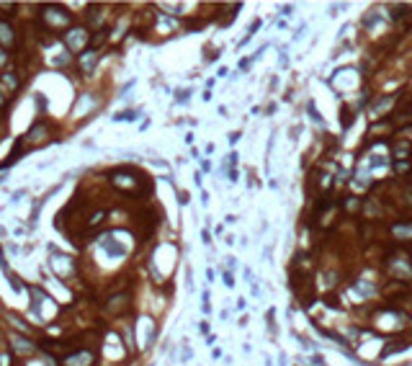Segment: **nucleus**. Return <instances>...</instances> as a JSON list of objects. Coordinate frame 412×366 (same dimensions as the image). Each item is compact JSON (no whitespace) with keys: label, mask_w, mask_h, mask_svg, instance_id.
<instances>
[{"label":"nucleus","mask_w":412,"mask_h":366,"mask_svg":"<svg viewBox=\"0 0 412 366\" xmlns=\"http://www.w3.org/2000/svg\"><path fill=\"white\" fill-rule=\"evenodd\" d=\"M41 34H52V31H60V29H67L72 23V16L70 11L60 8V6H44L41 8Z\"/></svg>","instance_id":"obj_1"},{"label":"nucleus","mask_w":412,"mask_h":366,"mask_svg":"<svg viewBox=\"0 0 412 366\" xmlns=\"http://www.w3.org/2000/svg\"><path fill=\"white\" fill-rule=\"evenodd\" d=\"M65 44L70 52H80L82 44H88V31L85 29H72L67 36H65Z\"/></svg>","instance_id":"obj_2"},{"label":"nucleus","mask_w":412,"mask_h":366,"mask_svg":"<svg viewBox=\"0 0 412 366\" xmlns=\"http://www.w3.org/2000/svg\"><path fill=\"white\" fill-rule=\"evenodd\" d=\"M93 353L91 351H80V353H75V356H70V358H65V366H91L93 363Z\"/></svg>","instance_id":"obj_3"},{"label":"nucleus","mask_w":412,"mask_h":366,"mask_svg":"<svg viewBox=\"0 0 412 366\" xmlns=\"http://www.w3.org/2000/svg\"><path fill=\"white\" fill-rule=\"evenodd\" d=\"M127 294H116V297H111L108 299V304H106V309L111 312V315H121L124 309H127Z\"/></svg>","instance_id":"obj_4"},{"label":"nucleus","mask_w":412,"mask_h":366,"mask_svg":"<svg viewBox=\"0 0 412 366\" xmlns=\"http://www.w3.org/2000/svg\"><path fill=\"white\" fill-rule=\"evenodd\" d=\"M0 44H6V47H13L16 44V31L6 21H0Z\"/></svg>","instance_id":"obj_5"},{"label":"nucleus","mask_w":412,"mask_h":366,"mask_svg":"<svg viewBox=\"0 0 412 366\" xmlns=\"http://www.w3.org/2000/svg\"><path fill=\"white\" fill-rule=\"evenodd\" d=\"M96 62H98V54H96L93 49H85V52H82V57H80V67H82V70H93Z\"/></svg>","instance_id":"obj_6"},{"label":"nucleus","mask_w":412,"mask_h":366,"mask_svg":"<svg viewBox=\"0 0 412 366\" xmlns=\"http://www.w3.org/2000/svg\"><path fill=\"white\" fill-rule=\"evenodd\" d=\"M0 83H3V86H8V93H13V91L18 88V80L13 77V72H6L3 77H0Z\"/></svg>","instance_id":"obj_7"},{"label":"nucleus","mask_w":412,"mask_h":366,"mask_svg":"<svg viewBox=\"0 0 412 366\" xmlns=\"http://www.w3.org/2000/svg\"><path fill=\"white\" fill-rule=\"evenodd\" d=\"M26 137H28L31 142H41V139H44V124H36V127H34V129H31Z\"/></svg>","instance_id":"obj_8"},{"label":"nucleus","mask_w":412,"mask_h":366,"mask_svg":"<svg viewBox=\"0 0 412 366\" xmlns=\"http://www.w3.org/2000/svg\"><path fill=\"white\" fill-rule=\"evenodd\" d=\"M13 348L28 353V351H34V343H31V341H23V338H13Z\"/></svg>","instance_id":"obj_9"},{"label":"nucleus","mask_w":412,"mask_h":366,"mask_svg":"<svg viewBox=\"0 0 412 366\" xmlns=\"http://www.w3.org/2000/svg\"><path fill=\"white\" fill-rule=\"evenodd\" d=\"M0 366H11V356H6V353H0Z\"/></svg>","instance_id":"obj_10"},{"label":"nucleus","mask_w":412,"mask_h":366,"mask_svg":"<svg viewBox=\"0 0 412 366\" xmlns=\"http://www.w3.org/2000/svg\"><path fill=\"white\" fill-rule=\"evenodd\" d=\"M8 103V93H3V91H0V108H3Z\"/></svg>","instance_id":"obj_11"},{"label":"nucleus","mask_w":412,"mask_h":366,"mask_svg":"<svg viewBox=\"0 0 412 366\" xmlns=\"http://www.w3.org/2000/svg\"><path fill=\"white\" fill-rule=\"evenodd\" d=\"M3 60H6V52H3V49H0V62H3Z\"/></svg>","instance_id":"obj_12"}]
</instances>
